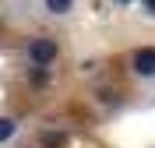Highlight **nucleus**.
<instances>
[{
	"mask_svg": "<svg viewBox=\"0 0 155 148\" xmlns=\"http://www.w3.org/2000/svg\"><path fill=\"white\" fill-rule=\"evenodd\" d=\"M28 57L35 60L39 67H46L49 60H57V42H53V39H35L28 46Z\"/></svg>",
	"mask_w": 155,
	"mask_h": 148,
	"instance_id": "nucleus-1",
	"label": "nucleus"
},
{
	"mask_svg": "<svg viewBox=\"0 0 155 148\" xmlns=\"http://www.w3.org/2000/svg\"><path fill=\"white\" fill-rule=\"evenodd\" d=\"M130 64H134V71H137V74L152 78V74H155V49H137Z\"/></svg>",
	"mask_w": 155,
	"mask_h": 148,
	"instance_id": "nucleus-2",
	"label": "nucleus"
},
{
	"mask_svg": "<svg viewBox=\"0 0 155 148\" xmlns=\"http://www.w3.org/2000/svg\"><path fill=\"white\" fill-rule=\"evenodd\" d=\"M46 7L53 11V14H67V11H71V0H46Z\"/></svg>",
	"mask_w": 155,
	"mask_h": 148,
	"instance_id": "nucleus-3",
	"label": "nucleus"
},
{
	"mask_svg": "<svg viewBox=\"0 0 155 148\" xmlns=\"http://www.w3.org/2000/svg\"><path fill=\"white\" fill-rule=\"evenodd\" d=\"M11 130H14V123H11V120H4V127H0V138L7 141V138H11Z\"/></svg>",
	"mask_w": 155,
	"mask_h": 148,
	"instance_id": "nucleus-4",
	"label": "nucleus"
},
{
	"mask_svg": "<svg viewBox=\"0 0 155 148\" xmlns=\"http://www.w3.org/2000/svg\"><path fill=\"white\" fill-rule=\"evenodd\" d=\"M148 11H152V14H155V0H148Z\"/></svg>",
	"mask_w": 155,
	"mask_h": 148,
	"instance_id": "nucleus-5",
	"label": "nucleus"
}]
</instances>
